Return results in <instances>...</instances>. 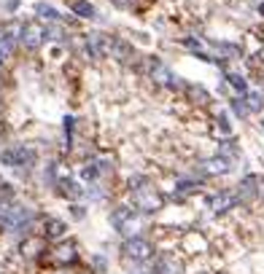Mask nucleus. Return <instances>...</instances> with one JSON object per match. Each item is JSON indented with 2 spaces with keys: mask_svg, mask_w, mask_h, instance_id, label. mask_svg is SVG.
Segmentation results:
<instances>
[{
  "mask_svg": "<svg viewBox=\"0 0 264 274\" xmlns=\"http://www.w3.org/2000/svg\"><path fill=\"white\" fill-rule=\"evenodd\" d=\"M49 263H73L76 261V245H59L52 250V256H46Z\"/></svg>",
  "mask_w": 264,
  "mask_h": 274,
  "instance_id": "423d86ee",
  "label": "nucleus"
},
{
  "mask_svg": "<svg viewBox=\"0 0 264 274\" xmlns=\"http://www.w3.org/2000/svg\"><path fill=\"white\" fill-rule=\"evenodd\" d=\"M62 231H65V223H62V221H46V234H49L52 239L62 237Z\"/></svg>",
  "mask_w": 264,
  "mask_h": 274,
  "instance_id": "4468645a",
  "label": "nucleus"
},
{
  "mask_svg": "<svg viewBox=\"0 0 264 274\" xmlns=\"http://www.w3.org/2000/svg\"><path fill=\"white\" fill-rule=\"evenodd\" d=\"M124 258H132V261H146V258H151V245L148 242H143V239H129L127 245L122 247Z\"/></svg>",
  "mask_w": 264,
  "mask_h": 274,
  "instance_id": "7ed1b4c3",
  "label": "nucleus"
},
{
  "mask_svg": "<svg viewBox=\"0 0 264 274\" xmlns=\"http://www.w3.org/2000/svg\"><path fill=\"white\" fill-rule=\"evenodd\" d=\"M135 202H138V207H141V210H157L159 204H162V199H159L154 191L135 188Z\"/></svg>",
  "mask_w": 264,
  "mask_h": 274,
  "instance_id": "0eeeda50",
  "label": "nucleus"
},
{
  "mask_svg": "<svg viewBox=\"0 0 264 274\" xmlns=\"http://www.w3.org/2000/svg\"><path fill=\"white\" fill-rule=\"evenodd\" d=\"M11 196H14V191H11V186H0V204H6V202H11Z\"/></svg>",
  "mask_w": 264,
  "mask_h": 274,
  "instance_id": "aec40b11",
  "label": "nucleus"
},
{
  "mask_svg": "<svg viewBox=\"0 0 264 274\" xmlns=\"http://www.w3.org/2000/svg\"><path fill=\"white\" fill-rule=\"evenodd\" d=\"M0 161L6 164V167H24V164L33 161V151H27L22 145L6 148V151H0Z\"/></svg>",
  "mask_w": 264,
  "mask_h": 274,
  "instance_id": "f257e3e1",
  "label": "nucleus"
},
{
  "mask_svg": "<svg viewBox=\"0 0 264 274\" xmlns=\"http://www.w3.org/2000/svg\"><path fill=\"white\" fill-rule=\"evenodd\" d=\"M186 46L192 48V51H197V48H200V41H194V38H186Z\"/></svg>",
  "mask_w": 264,
  "mask_h": 274,
  "instance_id": "b1692460",
  "label": "nucleus"
},
{
  "mask_svg": "<svg viewBox=\"0 0 264 274\" xmlns=\"http://www.w3.org/2000/svg\"><path fill=\"white\" fill-rule=\"evenodd\" d=\"M113 3H116V6H122V8H129L135 0H113Z\"/></svg>",
  "mask_w": 264,
  "mask_h": 274,
  "instance_id": "393cba45",
  "label": "nucleus"
},
{
  "mask_svg": "<svg viewBox=\"0 0 264 274\" xmlns=\"http://www.w3.org/2000/svg\"><path fill=\"white\" fill-rule=\"evenodd\" d=\"M11 48H14V41L8 35V30H0V59H6L11 54Z\"/></svg>",
  "mask_w": 264,
  "mask_h": 274,
  "instance_id": "f8f14e48",
  "label": "nucleus"
},
{
  "mask_svg": "<svg viewBox=\"0 0 264 274\" xmlns=\"http://www.w3.org/2000/svg\"><path fill=\"white\" fill-rule=\"evenodd\" d=\"M189 94H192L194 99H200V102H208V94L202 92V89H197V86H192V89H189Z\"/></svg>",
  "mask_w": 264,
  "mask_h": 274,
  "instance_id": "4be33fe9",
  "label": "nucleus"
},
{
  "mask_svg": "<svg viewBox=\"0 0 264 274\" xmlns=\"http://www.w3.org/2000/svg\"><path fill=\"white\" fill-rule=\"evenodd\" d=\"M100 169H103V164H89V167H84V180H94V177L100 175Z\"/></svg>",
  "mask_w": 264,
  "mask_h": 274,
  "instance_id": "f3484780",
  "label": "nucleus"
},
{
  "mask_svg": "<svg viewBox=\"0 0 264 274\" xmlns=\"http://www.w3.org/2000/svg\"><path fill=\"white\" fill-rule=\"evenodd\" d=\"M235 202H237V196H232V193H221V196H216V199L211 202V207H213L216 212H224L227 207H232Z\"/></svg>",
  "mask_w": 264,
  "mask_h": 274,
  "instance_id": "1a4fd4ad",
  "label": "nucleus"
},
{
  "mask_svg": "<svg viewBox=\"0 0 264 274\" xmlns=\"http://www.w3.org/2000/svg\"><path fill=\"white\" fill-rule=\"evenodd\" d=\"M232 111H235V113H237V116H240V118H246L251 108H248L246 102H243V99H232Z\"/></svg>",
  "mask_w": 264,
  "mask_h": 274,
  "instance_id": "a211bd4d",
  "label": "nucleus"
},
{
  "mask_svg": "<svg viewBox=\"0 0 264 274\" xmlns=\"http://www.w3.org/2000/svg\"><path fill=\"white\" fill-rule=\"evenodd\" d=\"M151 274H176V263H173L170 258H159L151 266Z\"/></svg>",
  "mask_w": 264,
  "mask_h": 274,
  "instance_id": "9b49d317",
  "label": "nucleus"
},
{
  "mask_svg": "<svg viewBox=\"0 0 264 274\" xmlns=\"http://www.w3.org/2000/svg\"><path fill=\"white\" fill-rule=\"evenodd\" d=\"M262 14H264V6H262Z\"/></svg>",
  "mask_w": 264,
  "mask_h": 274,
  "instance_id": "a878e982",
  "label": "nucleus"
},
{
  "mask_svg": "<svg viewBox=\"0 0 264 274\" xmlns=\"http://www.w3.org/2000/svg\"><path fill=\"white\" fill-rule=\"evenodd\" d=\"M70 132H73V118H65V134H68V140H70Z\"/></svg>",
  "mask_w": 264,
  "mask_h": 274,
  "instance_id": "5701e85b",
  "label": "nucleus"
},
{
  "mask_svg": "<svg viewBox=\"0 0 264 274\" xmlns=\"http://www.w3.org/2000/svg\"><path fill=\"white\" fill-rule=\"evenodd\" d=\"M62 193H65V196H78L76 183H70V180H68V183H62Z\"/></svg>",
  "mask_w": 264,
  "mask_h": 274,
  "instance_id": "412c9836",
  "label": "nucleus"
},
{
  "mask_svg": "<svg viewBox=\"0 0 264 274\" xmlns=\"http://www.w3.org/2000/svg\"><path fill=\"white\" fill-rule=\"evenodd\" d=\"M35 11L41 14L43 19H49V22H54V19H57V11H54L52 6H46V3H38V6H35Z\"/></svg>",
  "mask_w": 264,
  "mask_h": 274,
  "instance_id": "dca6fc26",
  "label": "nucleus"
},
{
  "mask_svg": "<svg viewBox=\"0 0 264 274\" xmlns=\"http://www.w3.org/2000/svg\"><path fill=\"white\" fill-rule=\"evenodd\" d=\"M246 102H248V108H251V111H259V108L264 105V102H262V94H248Z\"/></svg>",
  "mask_w": 264,
  "mask_h": 274,
  "instance_id": "6ab92c4d",
  "label": "nucleus"
},
{
  "mask_svg": "<svg viewBox=\"0 0 264 274\" xmlns=\"http://www.w3.org/2000/svg\"><path fill=\"white\" fill-rule=\"evenodd\" d=\"M227 81L232 83V89H237V92H248V83L243 76H235V73H232V76H227Z\"/></svg>",
  "mask_w": 264,
  "mask_h": 274,
  "instance_id": "2eb2a0df",
  "label": "nucleus"
},
{
  "mask_svg": "<svg viewBox=\"0 0 264 274\" xmlns=\"http://www.w3.org/2000/svg\"><path fill=\"white\" fill-rule=\"evenodd\" d=\"M205 169L211 172V175H221V172H227V169H229V161H227V159H221V156L211 159V161H205Z\"/></svg>",
  "mask_w": 264,
  "mask_h": 274,
  "instance_id": "9d476101",
  "label": "nucleus"
},
{
  "mask_svg": "<svg viewBox=\"0 0 264 274\" xmlns=\"http://www.w3.org/2000/svg\"><path fill=\"white\" fill-rule=\"evenodd\" d=\"M43 38H46V32H43L41 24H24L22 27V43L27 48H38Z\"/></svg>",
  "mask_w": 264,
  "mask_h": 274,
  "instance_id": "39448f33",
  "label": "nucleus"
},
{
  "mask_svg": "<svg viewBox=\"0 0 264 274\" xmlns=\"http://www.w3.org/2000/svg\"><path fill=\"white\" fill-rule=\"evenodd\" d=\"M148 73H151V78L154 81H159V83H164V86H176V78H173V73L167 70V67H164L162 62H159L157 57H151L148 59Z\"/></svg>",
  "mask_w": 264,
  "mask_h": 274,
  "instance_id": "20e7f679",
  "label": "nucleus"
},
{
  "mask_svg": "<svg viewBox=\"0 0 264 274\" xmlns=\"http://www.w3.org/2000/svg\"><path fill=\"white\" fill-rule=\"evenodd\" d=\"M129 215H132V210H129V207H119V210L113 212V226L124 231V228H127V218Z\"/></svg>",
  "mask_w": 264,
  "mask_h": 274,
  "instance_id": "ddd939ff",
  "label": "nucleus"
},
{
  "mask_svg": "<svg viewBox=\"0 0 264 274\" xmlns=\"http://www.w3.org/2000/svg\"><path fill=\"white\" fill-rule=\"evenodd\" d=\"M87 51L92 59H106L113 51V41L106 35H89L87 38Z\"/></svg>",
  "mask_w": 264,
  "mask_h": 274,
  "instance_id": "f03ea898",
  "label": "nucleus"
},
{
  "mask_svg": "<svg viewBox=\"0 0 264 274\" xmlns=\"http://www.w3.org/2000/svg\"><path fill=\"white\" fill-rule=\"evenodd\" d=\"M73 14L81 19H89V16H94V6L87 3V0H73Z\"/></svg>",
  "mask_w": 264,
  "mask_h": 274,
  "instance_id": "6e6552de",
  "label": "nucleus"
}]
</instances>
